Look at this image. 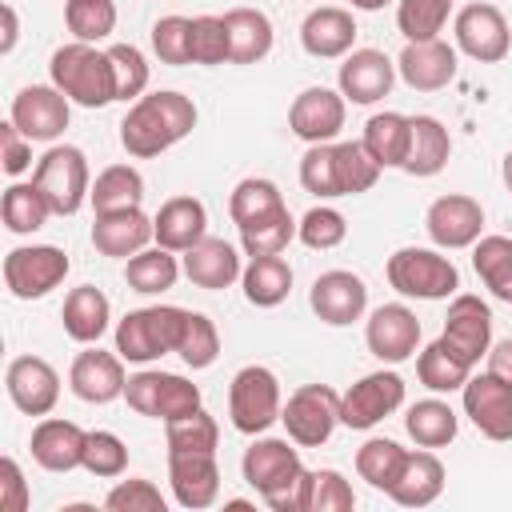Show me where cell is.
<instances>
[{
    "label": "cell",
    "instance_id": "1",
    "mask_svg": "<svg viewBox=\"0 0 512 512\" xmlns=\"http://www.w3.org/2000/svg\"><path fill=\"white\" fill-rule=\"evenodd\" d=\"M196 128V104L184 92H148L132 100L128 116L120 120V144L136 160H152L180 144Z\"/></svg>",
    "mask_w": 512,
    "mask_h": 512
},
{
    "label": "cell",
    "instance_id": "2",
    "mask_svg": "<svg viewBox=\"0 0 512 512\" xmlns=\"http://www.w3.org/2000/svg\"><path fill=\"white\" fill-rule=\"evenodd\" d=\"M240 472L272 512H304L308 468L300 464V452L288 440L276 436L252 440V448H244Z\"/></svg>",
    "mask_w": 512,
    "mask_h": 512
},
{
    "label": "cell",
    "instance_id": "3",
    "mask_svg": "<svg viewBox=\"0 0 512 512\" xmlns=\"http://www.w3.org/2000/svg\"><path fill=\"white\" fill-rule=\"evenodd\" d=\"M48 76L80 108H104L116 100L112 60H108V52H96V44L72 40L64 48H56L48 60Z\"/></svg>",
    "mask_w": 512,
    "mask_h": 512
},
{
    "label": "cell",
    "instance_id": "4",
    "mask_svg": "<svg viewBox=\"0 0 512 512\" xmlns=\"http://www.w3.org/2000/svg\"><path fill=\"white\" fill-rule=\"evenodd\" d=\"M184 324H188V308H176V304L136 308L116 324V352L132 364L160 360V356L176 352Z\"/></svg>",
    "mask_w": 512,
    "mask_h": 512
},
{
    "label": "cell",
    "instance_id": "5",
    "mask_svg": "<svg viewBox=\"0 0 512 512\" xmlns=\"http://www.w3.org/2000/svg\"><path fill=\"white\" fill-rule=\"evenodd\" d=\"M280 380L264 364H244L228 384V416L244 436H260L280 420Z\"/></svg>",
    "mask_w": 512,
    "mask_h": 512
},
{
    "label": "cell",
    "instance_id": "6",
    "mask_svg": "<svg viewBox=\"0 0 512 512\" xmlns=\"http://www.w3.org/2000/svg\"><path fill=\"white\" fill-rule=\"evenodd\" d=\"M32 184L44 192L52 216H72V212H80V204H84L88 192H92L84 152L72 148V144H52V148L36 160Z\"/></svg>",
    "mask_w": 512,
    "mask_h": 512
},
{
    "label": "cell",
    "instance_id": "7",
    "mask_svg": "<svg viewBox=\"0 0 512 512\" xmlns=\"http://www.w3.org/2000/svg\"><path fill=\"white\" fill-rule=\"evenodd\" d=\"M388 284L412 300H444L460 288V272L436 248H400L388 256Z\"/></svg>",
    "mask_w": 512,
    "mask_h": 512
},
{
    "label": "cell",
    "instance_id": "8",
    "mask_svg": "<svg viewBox=\"0 0 512 512\" xmlns=\"http://www.w3.org/2000/svg\"><path fill=\"white\" fill-rule=\"evenodd\" d=\"M280 424H284V432H288L292 444L320 448V444H328V436L340 424V396L328 384H300L284 400Z\"/></svg>",
    "mask_w": 512,
    "mask_h": 512
},
{
    "label": "cell",
    "instance_id": "9",
    "mask_svg": "<svg viewBox=\"0 0 512 512\" xmlns=\"http://www.w3.org/2000/svg\"><path fill=\"white\" fill-rule=\"evenodd\" d=\"M124 400L132 412L152 416V420H176L184 412L200 408V388L176 372H136L124 384Z\"/></svg>",
    "mask_w": 512,
    "mask_h": 512
},
{
    "label": "cell",
    "instance_id": "10",
    "mask_svg": "<svg viewBox=\"0 0 512 512\" xmlns=\"http://www.w3.org/2000/svg\"><path fill=\"white\" fill-rule=\"evenodd\" d=\"M68 276V256L56 244H24L4 256V284L16 300H40Z\"/></svg>",
    "mask_w": 512,
    "mask_h": 512
},
{
    "label": "cell",
    "instance_id": "11",
    "mask_svg": "<svg viewBox=\"0 0 512 512\" xmlns=\"http://www.w3.org/2000/svg\"><path fill=\"white\" fill-rule=\"evenodd\" d=\"M404 404V380L396 372H368L340 396V424L344 428H376L384 416H392Z\"/></svg>",
    "mask_w": 512,
    "mask_h": 512
},
{
    "label": "cell",
    "instance_id": "12",
    "mask_svg": "<svg viewBox=\"0 0 512 512\" xmlns=\"http://www.w3.org/2000/svg\"><path fill=\"white\" fill-rule=\"evenodd\" d=\"M456 48L480 64H500L512 48V28L496 4H468L452 20Z\"/></svg>",
    "mask_w": 512,
    "mask_h": 512
},
{
    "label": "cell",
    "instance_id": "13",
    "mask_svg": "<svg viewBox=\"0 0 512 512\" xmlns=\"http://www.w3.org/2000/svg\"><path fill=\"white\" fill-rule=\"evenodd\" d=\"M68 96L56 88V84H28L12 96V108H8V120L28 136V140H60L64 128H68Z\"/></svg>",
    "mask_w": 512,
    "mask_h": 512
},
{
    "label": "cell",
    "instance_id": "14",
    "mask_svg": "<svg viewBox=\"0 0 512 512\" xmlns=\"http://www.w3.org/2000/svg\"><path fill=\"white\" fill-rule=\"evenodd\" d=\"M464 416L476 424L480 436L504 444L512 440V384L492 376V372H480V376H468L464 388Z\"/></svg>",
    "mask_w": 512,
    "mask_h": 512
},
{
    "label": "cell",
    "instance_id": "15",
    "mask_svg": "<svg viewBox=\"0 0 512 512\" xmlns=\"http://www.w3.org/2000/svg\"><path fill=\"white\" fill-rule=\"evenodd\" d=\"M440 340H444L464 364L476 368L480 356H488V348H492V312H488V304H484L480 296H468V292L452 296Z\"/></svg>",
    "mask_w": 512,
    "mask_h": 512
},
{
    "label": "cell",
    "instance_id": "16",
    "mask_svg": "<svg viewBox=\"0 0 512 512\" xmlns=\"http://www.w3.org/2000/svg\"><path fill=\"white\" fill-rule=\"evenodd\" d=\"M344 112H348V100L340 92H332L324 84H312L292 100L288 128L304 144H332L340 136V128H344Z\"/></svg>",
    "mask_w": 512,
    "mask_h": 512
},
{
    "label": "cell",
    "instance_id": "17",
    "mask_svg": "<svg viewBox=\"0 0 512 512\" xmlns=\"http://www.w3.org/2000/svg\"><path fill=\"white\" fill-rule=\"evenodd\" d=\"M424 228L436 248H472L484 232V208H480V200H472L464 192H448L428 204Z\"/></svg>",
    "mask_w": 512,
    "mask_h": 512
},
{
    "label": "cell",
    "instance_id": "18",
    "mask_svg": "<svg viewBox=\"0 0 512 512\" xmlns=\"http://www.w3.org/2000/svg\"><path fill=\"white\" fill-rule=\"evenodd\" d=\"M308 304H312V312L324 324L344 328V324H352V320L364 316V308H368V284L356 272H348V268H332V272H320L312 280Z\"/></svg>",
    "mask_w": 512,
    "mask_h": 512
},
{
    "label": "cell",
    "instance_id": "19",
    "mask_svg": "<svg viewBox=\"0 0 512 512\" xmlns=\"http://www.w3.org/2000/svg\"><path fill=\"white\" fill-rule=\"evenodd\" d=\"M364 344L376 360L384 364H400L416 352L420 344V320L408 304H380L368 324H364Z\"/></svg>",
    "mask_w": 512,
    "mask_h": 512
},
{
    "label": "cell",
    "instance_id": "20",
    "mask_svg": "<svg viewBox=\"0 0 512 512\" xmlns=\"http://www.w3.org/2000/svg\"><path fill=\"white\" fill-rule=\"evenodd\" d=\"M4 388L24 416H48L60 400V376L44 356H16L4 372Z\"/></svg>",
    "mask_w": 512,
    "mask_h": 512
},
{
    "label": "cell",
    "instance_id": "21",
    "mask_svg": "<svg viewBox=\"0 0 512 512\" xmlns=\"http://www.w3.org/2000/svg\"><path fill=\"white\" fill-rule=\"evenodd\" d=\"M124 384H128V376H124V356L120 352L84 348L68 368V388L84 404H108V400L124 396Z\"/></svg>",
    "mask_w": 512,
    "mask_h": 512
},
{
    "label": "cell",
    "instance_id": "22",
    "mask_svg": "<svg viewBox=\"0 0 512 512\" xmlns=\"http://www.w3.org/2000/svg\"><path fill=\"white\" fill-rule=\"evenodd\" d=\"M168 484L180 508L188 512L212 508L220 496L216 452H168Z\"/></svg>",
    "mask_w": 512,
    "mask_h": 512
},
{
    "label": "cell",
    "instance_id": "23",
    "mask_svg": "<svg viewBox=\"0 0 512 512\" xmlns=\"http://www.w3.org/2000/svg\"><path fill=\"white\" fill-rule=\"evenodd\" d=\"M340 96L352 104H376L392 92L396 84V64L380 48H352L336 72Z\"/></svg>",
    "mask_w": 512,
    "mask_h": 512
},
{
    "label": "cell",
    "instance_id": "24",
    "mask_svg": "<svg viewBox=\"0 0 512 512\" xmlns=\"http://www.w3.org/2000/svg\"><path fill=\"white\" fill-rule=\"evenodd\" d=\"M396 72L416 92H440L456 80V48L440 36L436 40H408L400 60H396Z\"/></svg>",
    "mask_w": 512,
    "mask_h": 512
},
{
    "label": "cell",
    "instance_id": "25",
    "mask_svg": "<svg viewBox=\"0 0 512 512\" xmlns=\"http://www.w3.org/2000/svg\"><path fill=\"white\" fill-rule=\"evenodd\" d=\"M300 44L308 56L316 60H336V56H348L352 44H356V20L348 8H336V4H320L304 16L300 24Z\"/></svg>",
    "mask_w": 512,
    "mask_h": 512
},
{
    "label": "cell",
    "instance_id": "26",
    "mask_svg": "<svg viewBox=\"0 0 512 512\" xmlns=\"http://www.w3.org/2000/svg\"><path fill=\"white\" fill-rule=\"evenodd\" d=\"M84 444H88V432L72 420H56V416H44L36 428H32V460L48 472H72V468H84Z\"/></svg>",
    "mask_w": 512,
    "mask_h": 512
},
{
    "label": "cell",
    "instance_id": "27",
    "mask_svg": "<svg viewBox=\"0 0 512 512\" xmlns=\"http://www.w3.org/2000/svg\"><path fill=\"white\" fill-rule=\"evenodd\" d=\"M152 228H156V244L160 248L188 252L192 244H200L208 236V208L196 196H172L152 216Z\"/></svg>",
    "mask_w": 512,
    "mask_h": 512
},
{
    "label": "cell",
    "instance_id": "28",
    "mask_svg": "<svg viewBox=\"0 0 512 512\" xmlns=\"http://www.w3.org/2000/svg\"><path fill=\"white\" fill-rule=\"evenodd\" d=\"M156 236L152 220L140 208H120V212H100L92 224V244L100 256H116L128 260L136 252H144V244Z\"/></svg>",
    "mask_w": 512,
    "mask_h": 512
},
{
    "label": "cell",
    "instance_id": "29",
    "mask_svg": "<svg viewBox=\"0 0 512 512\" xmlns=\"http://www.w3.org/2000/svg\"><path fill=\"white\" fill-rule=\"evenodd\" d=\"M184 276H188L196 288L220 292V288H228L232 280H240L244 268H240V256H236V248H232L228 240L204 236L200 244H192V248L184 252Z\"/></svg>",
    "mask_w": 512,
    "mask_h": 512
},
{
    "label": "cell",
    "instance_id": "30",
    "mask_svg": "<svg viewBox=\"0 0 512 512\" xmlns=\"http://www.w3.org/2000/svg\"><path fill=\"white\" fill-rule=\"evenodd\" d=\"M452 156V136L436 116H408V152L404 172L408 176H436Z\"/></svg>",
    "mask_w": 512,
    "mask_h": 512
},
{
    "label": "cell",
    "instance_id": "31",
    "mask_svg": "<svg viewBox=\"0 0 512 512\" xmlns=\"http://www.w3.org/2000/svg\"><path fill=\"white\" fill-rule=\"evenodd\" d=\"M440 492H444V464L436 452H408L396 484L388 488V496L404 508H428Z\"/></svg>",
    "mask_w": 512,
    "mask_h": 512
},
{
    "label": "cell",
    "instance_id": "32",
    "mask_svg": "<svg viewBox=\"0 0 512 512\" xmlns=\"http://www.w3.org/2000/svg\"><path fill=\"white\" fill-rule=\"evenodd\" d=\"M64 332L76 340V344H96L104 332H108V320H112V304L108 296L96 288V284H80L64 296Z\"/></svg>",
    "mask_w": 512,
    "mask_h": 512
},
{
    "label": "cell",
    "instance_id": "33",
    "mask_svg": "<svg viewBox=\"0 0 512 512\" xmlns=\"http://www.w3.org/2000/svg\"><path fill=\"white\" fill-rule=\"evenodd\" d=\"M228 64H256L272 52V20L260 8H228Z\"/></svg>",
    "mask_w": 512,
    "mask_h": 512
},
{
    "label": "cell",
    "instance_id": "34",
    "mask_svg": "<svg viewBox=\"0 0 512 512\" xmlns=\"http://www.w3.org/2000/svg\"><path fill=\"white\" fill-rule=\"evenodd\" d=\"M240 284H244L248 304L276 308L292 292V268H288L284 256H252L248 268H244V276H240Z\"/></svg>",
    "mask_w": 512,
    "mask_h": 512
},
{
    "label": "cell",
    "instance_id": "35",
    "mask_svg": "<svg viewBox=\"0 0 512 512\" xmlns=\"http://www.w3.org/2000/svg\"><path fill=\"white\" fill-rule=\"evenodd\" d=\"M360 144L368 148V156L380 168H400L404 164V152H408V116H400V112H376V116H368Z\"/></svg>",
    "mask_w": 512,
    "mask_h": 512
},
{
    "label": "cell",
    "instance_id": "36",
    "mask_svg": "<svg viewBox=\"0 0 512 512\" xmlns=\"http://www.w3.org/2000/svg\"><path fill=\"white\" fill-rule=\"evenodd\" d=\"M472 268L496 300L512 304V240L508 236H480L472 244Z\"/></svg>",
    "mask_w": 512,
    "mask_h": 512
},
{
    "label": "cell",
    "instance_id": "37",
    "mask_svg": "<svg viewBox=\"0 0 512 512\" xmlns=\"http://www.w3.org/2000/svg\"><path fill=\"white\" fill-rule=\"evenodd\" d=\"M96 216L100 212H120V208H140L144 200V176L132 168V164H112L96 176L92 192H88Z\"/></svg>",
    "mask_w": 512,
    "mask_h": 512
},
{
    "label": "cell",
    "instance_id": "38",
    "mask_svg": "<svg viewBox=\"0 0 512 512\" xmlns=\"http://www.w3.org/2000/svg\"><path fill=\"white\" fill-rule=\"evenodd\" d=\"M404 428H408V436H412L420 448H444V444L456 440V412H452L448 400L428 396V400H416V404L408 408Z\"/></svg>",
    "mask_w": 512,
    "mask_h": 512
},
{
    "label": "cell",
    "instance_id": "39",
    "mask_svg": "<svg viewBox=\"0 0 512 512\" xmlns=\"http://www.w3.org/2000/svg\"><path fill=\"white\" fill-rule=\"evenodd\" d=\"M180 276V264H176V252L168 248H144L136 256H128L124 264V280L132 292H144V296H156V292H168Z\"/></svg>",
    "mask_w": 512,
    "mask_h": 512
},
{
    "label": "cell",
    "instance_id": "40",
    "mask_svg": "<svg viewBox=\"0 0 512 512\" xmlns=\"http://www.w3.org/2000/svg\"><path fill=\"white\" fill-rule=\"evenodd\" d=\"M416 376H420V384L428 392H460L464 380L472 376V364H464L444 340H432L416 356Z\"/></svg>",
    "mask_w": 512,
    "mask_h": 512
},
{
    "label": "cell",
    "instance_id": "41",
    "mask_svg": "<svg viewBox=\"0 0 512 512\" xmlns=\"http://www.w3.org/2000/svg\"><path fill=\"white\" fill-rule=\"evenodd\" d=\"M404 460H408V448H400V444L388 440V436H372V440H364V444L356 448V472H360V480H368L376 492H388V488L396 484Z\"/></svg>",
    "mask_w": 512,
    "mask_h": 512
},
{
    "label": "cell",
    "instance_id": "42",
    "mask_svg": "<svg viewBox=\"0 0 512 512\" xmlns=\"http://www.w3.org/2000/svg\"><path fill=\"white\" fill-rule=\"evenodd\" d=\"M280 208H288L284 196H280V188H276L272 180H260V176L240 180V184L232 188V196H228V216H232L236 228H244V224H252V220H264V216H272V212H280Z\"/></svg>",
    "mask_w": 512,
    "mask_h": 512
},
{
    "label": "cell",
    "instance_id": "43",
    "mask_svg": "<svg viewBox=\"0 0 512 512\" xmlns=\"http://www.w3.org/2000/svg\"><path fill=\"white\" fill-rule=\"evenodd\" d=\"M0 216H4V228L16 232V236H28V232H40L44 220L52 216L44 192L36 184H12L0 200Z\"/></svg>",
    "mask_w": 512,
    "mask_h": 512
},
{
    "label": "cell",
    "instance_id": "44",
    "mask_svg": "<svg viewBox=\"0 0 512 512\" xmlns=\"http://www.w3.org/2000/svg\"><path fill=\"white\" fill-rule=\"evenodd\" d=\"M296 236V220L288 208L264 216V220H252L240 228V248L244 256H280Z\"/></svg>",
    "mask_w": 512,
    "mask_h": 512
},
{
    "label": "cell",
    "instance_id": "45",
    "mask_svg": "<svg viewBox=\"0 0 512 512\" xmlns=\"http://www.w3.org/2000/svg\"><path fill=\"white\" fill-rule=\"evenodd\" d=\"M164 436H168V452H216L220 444V428L204 408L164 420Z\"/></svg>",
    "mask_w": 512,
    "mask_h": 512
},
{
    "label": "cell",
    "instance_id": "46",
    "mask_svg": "<svg viewBox=\"0 0 512 512\" xmlns=\"http://www.w3.org/2000/svg\"><path fill=\"white\" fill-rule=\"evenodd\" d=\"M452 0H400L396 4V28L404 40H436L448 24Z\"/></svg>",
    "mask_w": 512,
    "mask_h": 512
},
{
    "label": "cell",
    "instance_id": "47",
    "mask_svg": "<svg viewBox=\"0 0 512 512\" xmlns=\"http://www.w3.org/2000/svg\"><path fill=\"white\" fill-rule=\"evenodd\" d=\"M64 24L76 40L96 44L104 36H112L116 28V4L112 0H68L64 4Z\"/></svg>",
    "mask_w": 512,
    "mask_h": 512
},
{
    "label": "cell",
    "instance_id": "48",
    "mask_svg": "<svg viewBox=\"0 0 512 512\" xmlns=\"http://www.w3.org/2000/svg\"><path fill=\"white\" fill-rule=\"evenodd\" d=\"M300 184H304V192H312L320 200L344 196L340 168H336V144H308V152L300 156Z\"/></svg>",
    "mask_w": 512,
    "mask_h": 512
},
{
    "label": "cell",
    "instance_id": "49",
    "mask_svg": "<svg viewBox=\"0 0 512 512\" xmlns=\"http://www.w3.org/2000/svg\"><path fill=\"white\" fill-rule=\"evenodd\" d=\"M356 504L352 484L336 468H316L308 472L304 484V512H348Z\"/></svg>",
    "mask_w": 512,
    "mask_h": 512
},
{
    "label": "cell",
    "instance_id": "50",
    "mask_svg": "<svg viewBox=\"0 0 512 512\" xmlns=\"http://www.w3.org/2000/svg\"><path fill=\"white\" fill-rule=\"evenodd\" d=\"M336 168H340V192H344V196L368 192V188L376 184V176L384 172V168L368 156V148H364L360 140H340V144H336Z\"/></svg>",
    "mask_w": 512,
    "mask_h": 512
},
{
    "label": "cell",
    "instance_id": "51",
    "mask_svg": "<svg viewBox=\"0 0 512 512\" xmlns=\"http://www.w3.org/2000/svg\"><path fill=\"white\" fill-rule=\"evenodd\" d=\"M176 356L188 368H212L216 364V356H220V332H216V324L204 312H188V324H184V336L176 344Z\"/></svg>",
    "mask_w": 512,
    "mask_h": 512
},
{
    "label": "cell",
    "instance_id": "52",
    "mask_svg": "<svg viewBox=\"0 0 512 512\" xmlns=\"http://www.w3.org/2000/svg\"><path fill=\"white\" fill-rule=\"evenodd\" d=\"M152 52L160 64H192V20L188 16H160L152 24Z\"/></svg>",
    "mask_w": 512,
    "mask_h": 512
},
{
    "label": "cell",
    "instance_id": "53",
    "mask_svg": "<svg viewBox=\"0 0 512 512\" xmlns=\"http://www.w3.org/2000/svg\"><path fill=\"white\" fill-rule=\"evenodd\" d=\"M112 80H116V100H140L148 88V60L136 44H112Z\"/></svg>",
    "mask_w": 512,
    "mask_h": 512
},
{
    "label": "cell",
    "instance_id": "54",
    "mask_svg": "<svg viewBox=\"0 0 512 512\" xmlns=\"http://www.w3.org/2000/svg\"><path fill=\"white\" fill-rule=\"evenodd\" d=\"M296 236H300V244H304V248H312V252H328V248L344 244L348 224H344V216H340L336 208L316 204V208H308V212H304V220L296 224Z\"/></svg>",
    "mask_w": 512,
    "mask_h": 512
},
{
    "label": "cell",
    "instance_id": "55",
    "mask_svg": "<svg viewBox=\"0 0 512 512\" xmlns=\"http://www.w3.org/2000/svg\"><path fill=\"white\" fill-rule=\"evenodd\" d=\"M84 468L100 480H112V476H124L128 468V448L116 432H88V444H84Z\"/></svg>",
    "mask_w": 512,
    "mask_h": 512
},
{
    "label": "cell",
    "instance_id": "56",
    "mask_svg": "<svg viewBox=\"0 0 512 512\" xmlns=\"http://www.w3.org/2000/svg\"><path fill=\"white\" fill-rule=\"evenodd\" d=\"M228 24L224 16H196L192 20V64H228Z\"/></svg>",
    "mask_w": 512,
    "mask_h": 512
},
{
    "label": "cell",
    "instance_id": "57",
    "mask_svg": "<svg viewBox=\"0 0 512 512\" xmlns=\"http://www.w3.org/2000/svg\"><path fill=\"white\" fill-rule=\"evenodd\" d=\"M104 508H108V512H164L168 504H164V496H160V488H156L152 480L128 476V480H120V484L104 496Z\"/></svg>",
    "mask_w": 512,
    "mask_h": 512
},
{
    "label": "cell",
    "instance_id": "58",
    "mask_svg": "<svg viewBox=\"0 0 512 512\" xmlns=\"http://www.w3.org/2000/svg\"><path fill=\"white\" fill-rule=\"evenodd\" d=\"M28 164H32V140L12 120H4L0 124V168L8 176H20Z\"/></svg>",
    "mask_w": 512,
    "mask_h": 512
},
{
    "label": "cell",
    "instance_id": "59",
    "mask_svg": "<svg viewBox=\"0 0 512 512\" xmlns=\"http://www.w3.org/2000/svg\"><path fill=\"white\" fill-rule=\"evenodd\" d=\"M28 500H32V492H28V480H24L20 464L12 456H4L0 460V508L4 512H24Z\"/></svg>",
    "mask_w": 512,
    "mask_h": 512
},
{
    "label": "cell",
    "instance_id": "60",
    "mask_svg": "<svg viewBox=\"0 0 512 512\" xmlns=\"http://www.w3.org/2000/svg\"><path fill=\"white\" fill-rule=\"evenodd\" d=\"M488 372L512 384V336H508V340H496V344L488 348Z\"/></svg>",
    "mask_w": 512,
    "mask_h": 512
},
{
    "label": "cell",
    "instance_id": "61",
    "mask_svg": "<svg viewBox=\"0 0 512 512\" xmlns=\"http://www.w3.org/2000/svg\"><path fill=\"white\" fill-rule=\"evenodd\" d=\"M0 12H4V40H0V52L8 56V52L16 48V36H20V24H16V8H12V4H4Z\"/></svg>",
    "mask_w": 512,
    "mask_h": 512
},
{
    "label": "cell",
    "instance_id": "62",
    "mask_svg": "<svg viewBox=\"0 0 512 512\" xmlns=\"http://www.w3.org/2000/svg\"><path fill=\"white\" fill-rule=\"evenodd\" d=\"M384 4H392V0H352V8H360V12H380Z\"/></svg>",
    "mask_w": 512,
    "mask_h": 512
},
{
    "label": "cell",
    "instance_id": "63",
    "mask_svg": "<svg viewBox=\"0 0 512 512\" xmlns=\"http://www.w3.org/2000/svg\"><path fill=\"white\" fill-rule=\"evenodd\" d=\"M500 176H504V188L512 192V148L504 152V164H500Z\"/></svg>",
    "mask_w": 512,
    "mask_h": 512
}]
</instances>
